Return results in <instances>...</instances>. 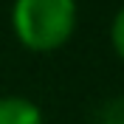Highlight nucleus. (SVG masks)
<instances>
[{
	"instance_id": "obj_2",
	"label": "nucleus",
	"mask_w": 124,
	"mask_h": 124,
	"mask_svg": "<svg viewBox=\"0 0 124 124\" xmlns=\"http://www.w3.org/2000/svg\"><path fill=\"white\" fill-rule=\"evenodd\" d=\"M0 124H42V113L28 99L3 96L0 99Z\"/></svg>"
},
{
	"instance_id": "obj_3",
	"label": "nucleus",
	"mask_w": 124,
	"mask_h": 124,
	"mask_svg": "<svg viewBox=\"0 0 124 124\" xmlns=\"http://www.w3.org/2000/svg\"><path fill=\"white\" fill-rule=\"evenodd\" d=\"M96 124H124V96L104 101L96 113Z\"/></svg>"
},
{
	"instance_id": "obj_1",
	"label": "nucleus",
	"mask_w": 124,
	"mask_h": 124,
	"mask_svg": "<svg viewBox=\"0 0 124 124\" xmlns=\"http://www.w3.org/2000/svg\"><path fill=\"white\" fill-rule=\"evenodd\" d=\"M11 25L28 51H56L76 28V0H14Z\"/></svg>"
},
{
	"instance_id": "obj_4",
	"label": "nucleus",
	"mask_w": 124,
	"mask_h": 124,
	"mask_svg": "<svg viewBox=\"0 0 124 124\" xmlns=\"http://www.w3.org/2000/svg\"><path fill=\"white\" fill-rule=\"evenodd\" d=\"M110 39H113V48H116V54L124 59V6H121V11L116 14V20H113Z\"/></svg>"
}]
</instances>
